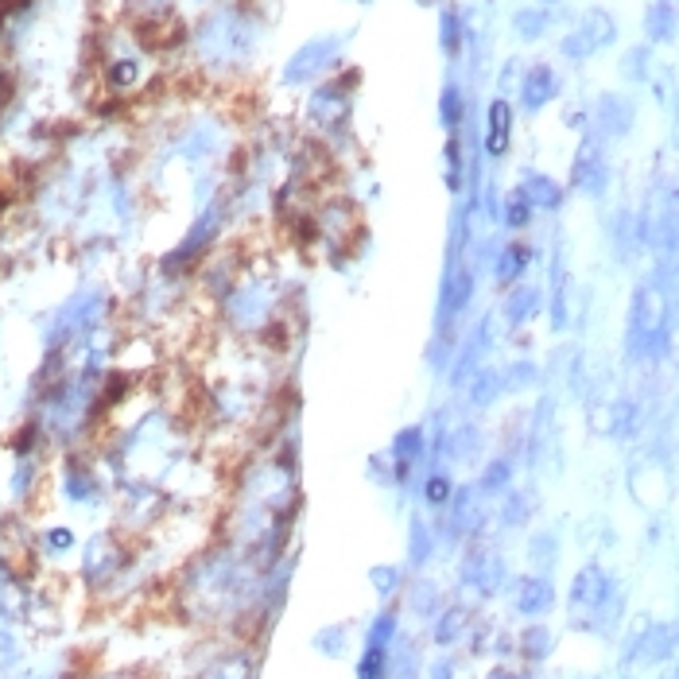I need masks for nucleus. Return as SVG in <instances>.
<instances>
[{
	"label": "nucleus",
	"mask_w": 679,
	"mask_h": 679,
	"mask_svg": "<svg viewBox=\"0 0 679 679\" xmlns=\"http://www.w3.org/2000/svg\"><path fill=\"white\" fill-rule=\"evenodd\" d=\"M555 94H559V74H555L548 63L528 66V74H524V82H520L524 109H528V113H540L548 101H555Z\"/></svg>",
	"instance_id": "1"
},
{
	"label": "nucleus",
	"mask_w": 679,
	"mask_h": 679,
	"mask_svg": "<svg viewBox=\"0 0 679 679\" xmlns=\"http://www.w3.org/2000/svg\"><path fill=\"white\" fill-rule=\"evenodd\" d=\"M571 183H575L582 194L606 191V160H602V152H598L594 140H586L579 148V160H575V171H571Z\"/></svg>",
	"instance_id": "2"
},
{
	"label": "nucleus",
	"mask_w": 679,
	"mask_h": 679,
	"mask_svg": "<svg viewBox=\"0 0 679 679\" xmlns=\"http://www.w3.org/2000/svg\"><path fill=\"white\" fill-rule=\"evenodd\" d=\"M334 51H338V39H315V43H307V47L291 59L284 78H288V82H307L315 70H323V66L334 59Z\"/></svg>",
	"instance_id": "3"
},
{
	"label": "nucleus",
	"mask_w": 679,
	"mask_h": 679,
	"mask_svg": "<svg viewBox=\"0 0 679 679\" xmlns=\"http://www.w3.org/2000/svg\"><path fill=\"white\" fill-rule=\"evenodd\" d=\"M509 136H513V109H509V101H505V97H497V101L489 105V129H485V152L501 160V156L509 152Z\"/></svg>",
	"instance_id": "4"
},
{
	"label": "nucleus",
	"mask_w": 679,
	"mask_h": 679,
	"mask_svg": "<svg viewBox=\"0 0 679 679\" xmlns=\"http://www.w3.org/2000/svg\"><path fill=\"white\" fill-rule=\"evenodd\" d=\"M629 121H633V105L614 94H606L598 101V109H594V129L602 132V136H621V132L629 129Z\"/></svg>",
	"instance_id": "5"
},
{
	"label": "nucleus",
	"mask_w": 679,
	"mask_h": 679,
	"mask_svg": "<svg viewBox=\"0 0 679 679\" xmlns=\"http://www.w3.org/2000/svg\"><path fill=\"white\" fill-rule=\"evenodd\" d=\"M524 198H528V206L536 210V206H544V210H555L559 202H563V187L555 183V179H548V175H528L524 179Z\"/></svg>",
	"instance_id": "6"
},
{
	"label": "nucleus",
	"mask_w": 679,
	"mask_h": 679,
	"mask_svg": "<svg viewBox=\"0 0 679 679\" xmlns=\"http://www.w3.org/2000/svg\"><path fill=\"white\" fill-rule=\"evenodd\" d=\"M645 32L648 39H656V43H664V39L676 35V8H672V0H656V4L648 8Z\"/></svg>",
	"instance_id": "7"
},
{
	"label": "nucleus",
	"mask_w": 679,
	"mask_h": 679,
	"mask_svg": "<svg viewBox=\"0 0 679 679\" xmlns=\"http://www.w3.org/2000/svg\"><path fill=\"white\" fill-rule=\"evenodd\" d=\"M590 43H594V51L598 47H606V43H614V20H610V12H602V8H590L586 16H582V28H579Z\"/></svg>",
	"instance_id": "8"
},
{
	"label": "nucleus",
	"mask_w": 679,
	"mask_h": 679,
	"mask_svg": "<svg viewBox=\"0 0 679 679\" xmlns=\"http://www.w3.org/2000/svg\"><path fill=\"white\" fill-rule=\"evenodd\" d=\"M548 24H551V16L544 8H520L517 16H513V28H517L520 39H540Z\"/></svg>",
	"instance_id": "9"
},
{
	"label": "nucleus",
	"mask_w": 679,
	"mask_h": 679,
	"mask_svg": "<svg viewBox=\"0 0 679 679\" xmlns=\"http://www.w3.org/2000/svg\"><path fill=\"white\" fill-rule=\"evenodd\" d=\"M528 245H509L505 249V257H501V264H497V272H501V280H513V276H520V268L528 264Z\"/></svg>",
	"instance_id": "10"
},
{
	"label": "nucleus",
	"mask_w": 679,
	"mask_h": 679,
	"mask_svg": "<svg viewBox=\"0 0 679 679\" xmlns=\"http://www.w3.org/2000/svg\"><path fill=\"white\" fill-rule=\"evenodd\" d=\"M505 222L513 229H520V226H528L532 222V206H528V198L524 194H509V206H505Z\"/></svg>",
	"instance_id": "11"
},
{
	"label": "nucleus",
	"mask_w": 679,
	"mask_h": 679,
	"mask_svg": "<svg viewBox=\"0 0 679 679\" xmlns=\"http://www.w3.org/2000/svg\"><path fill=\"white\" fill-rule=\"evenodd\" d=\"M443 47H447V55H458V47H462V20L454 8L443 12Z\"/></svg>",
	"instance_id": "12"
},
{
	"label": "nucleus",
	"mask_w": 679,
	"mask_h": 679,
	"mask_svg": "<svg viewBox=\"0 0 679 679\" xmlns=\"http://www.w3.org/2000/svg\"><path fill=\"white\" fill-rule=\"evenodd\" d=\"M439 113H443V125H447V129H454V125H458V117H462V97H458V90H454V86H447V90H443Z\"/></svg>",
	"instance_id": "13"
},
{
	"label": "nucleus",
	"mask_w": 679,
	"mask_h": 679,
	"mask_svg": "<svg viewBox=\"0 0 679 679\" xmlns=\"http://www.w3.org/2000/svg\"><path fill=\"white\" fill-rule=\"evenodd\" d=\"M109 82H113L117 90H125V86H132V82H136V63H129V59L113 63V66H109Z\"/></svg>",
	"instance_id": "14"
},
{
	"label": "nucleus",
	"mask_w": 679,
	"mask_h": 679,
	"mask_svg": "<svg viewBox=\"0 0 679 679\" xmlns=\"http://www.w3.org/2000/svg\"><path fill=\"white\" fill-rule=\"evenodd\" d=\"M458 163H462V156H458V140H451V144H447V167H451L447 179H451V187L458 183Z\"/></svg>",
	"instance_id": "15"
},
{
	"label": "nucleus",
	"mask_w": 679,
	"mask_h": 679,
	"mask_svg": "<svg viewBox=\"0 0 679 679\" xmlns=\"http://www.w3.org/2000/svg\"><path fill=\"white\" fill-rule=\"evenodd\" d=\"M447 489H451V485L443 482V478H435V482L427 485V497H431V501H447Z\"/></svg>",
	"instance_id": "16"
},
{
	"label": "nucleus",
	"mask_w": 679,
	"mask_h": 679,
	"mask_svg": "<svg viewBox=\"0 0 679 679\" xmlns=\"http://www.w3.org/2000/svg\"><path fill=\"white\" fill-rule=\"evenodd\" d=\"M420 4H435V0H420Z\"/></svg>",
	"instance_id": "17"
},
{
	"label": "nucleus",
	"mask_w": 679,
	"mask_h": 679,
	"mask_svg": "<svg viewBox=\"0 0 679 679\" xmlns=\"http://www.w3.org/2000/svg\"><path fill=\"white\" fill-rule=\"evenodd\" d=\"M544 4H555V0H544Z\"/></svg>",
	"instance_id": "18"
}]
</instances>
